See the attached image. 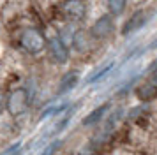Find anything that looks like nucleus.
<instances>
[{"label":"nucleus","instance_id":"f257e3e1","mask_svg":"<svg viewBox=\"0 0 157 155\" xmlns=\"http://www.w3.org/2000/svg\"><path fill=\"white\" fill-rule=\"evenodd\" d=\"M20 44L23 46L25 51L36 55V53H41L46 48V39L37 28H27L20 37Z\"/></svg>","mask_w":157,"mask_h":155},{"label":"nucleus","instance_id":"f03ea898","mask_svg":"<svg viewBox=\"0 0 157 155\" xmlns=\"http://www.w3.org/2000/svg\"><path fill=\"white\" fill-rule=\"evenodd\" d=\"M6 108L13 116H18L29 108V92L25 88H14L6 99Z\"/></svg>","mask_w":157,"mask_h":155},{"label":"nucleus","instance_id":"7ed1b4c3","mask_svg":"<svg viewBox=\"0 0 157 155\" xmlns=\"http://www.w3.org/2000/svg\"><path fill=\"white\" fill-rule=\"evenodd\" d=\"M46 49H48V58L53 63H65L69 60V49L58 37H53L50 42H46Z\"/></svg>","mask_w":157,"mask_h":155},{"label":"nucleus","instance_id":"20e7f679","mask_svg":"<svg viewBox=\"0 0 157 155\" xmlns=\"http://www.w3.org/2000/svg\"><path fill=\"white\" fill-rule=\"evenodd\" d=\"M111 32H113V18L108 16V14L106 16H101L99 20L92 25V28H90V34L95 39H106V37L111 35Z\"/></svg>","mask_w":157,"mask_h":155},{"label":"nucleus","instance_id":"39448f33","mask_svg":"<svg viewBox=\"0 0 157 155\" xmlns=\"http://www.w3.org/2000/svg\"><path fill=\"white\" fill-rule=\"evenodd\" d=\"M62 11H64L65 18H69L72 21H79L86 13L85 4L79 2V0H67L64 6H62Z\"/></svg>","mask_w":157,"mask_h":155},{"label":"nucleus","instance_id":"423d86ee","mask_svg":"<svg viewBox=\"0 0 157 155\" xmlns=\"http://www.w3.org/2000/svg\"><path fill=\"white\" fill-rule=\"evenodd\" d=\"M145 21H147V13H143V11H138V13L132 14V18H129V21L124 25L122 28V32L127 35V34H132L136 30H140V28L145 25Z\"/></svg>","mask_w":157,"mask_h":155},{"label":"nucleus","instance_id":"0eeeda50","mask_svg":"<svg viewBox=\"0 0 157 155\" xmlns=\"http://www.w3.org/2000/svg\"><path fill=\"white\" fill-rule=\"evenodd\" d=\"M90 39H92V34H90V30L86 32V30H78L76 34L72 35V48L76 49V51H86V49L90 48Z\"/></svg>","mask_w":157,"mask_h":155},{"label":"nucleus","instance_id":"6e6552de","mask_svg":"<svg viewBox=\"0 0 157 155\" xmlns=\"http://www.w3.org/2000/svg\"><path fill=\"white\" fill-rule=\"evenodd\" d=\"M78 79H79V72H78V70H71V72L64 74V76H62V79H60L58 92H60V93H64V92L74 88V86H76V83H78Z\"/></svg>","mask_w":157,"mask_h":155},{"label":"nucleus","instance_id":"1a4fd4ad","mask_svg":"<svg viewBox=\"0 0 157 155\" xmlns=\"http://www.w3.org/2000/svg\"><path fill=\"white\" fill-rule=\"evenodd\" d=\"M136 95L140 100H150V99H154L157 95V86H152V85H145L141 86L140 90L136 92Z\"/></svg>","mask_w":157,"mask_h":155},{"label":"nucleus","instance_id":"9d476101","mask_svg":"<svg viewBox=\"0 0 157 155\" xmlns=\"http://www.w3.org/2000/svg\"><path fill=\"white\" fill-rule=\"evenodd\" d=\"M125 6H127V0H109L108 2V9H109V14L111 16H118L125 11Z\"/></svg>","mask_w":157,"mask_h":155},{"label":"nucleus","instance_id":"9b49d317","mask_svg":"<svg viewBox=\"0 0 157 155\" xmlns=\"http://www.w3.org/2000/svg\"><path fill=\"white\" fill-rule=\"evenodd\" d=\"M104 111H106V106H102V108H99V109H95V111L85 120V125H90V123H94V122H97V120L104 115Z\"/></svg>","mask_w":157,"mask_h":155},{"label":"nucleus","instance_id":"f8f14e48","mask_svg":"<svg viewBox=\"0 0 157 155\" xmlns=\"http://www.w3.org/2000/svg\"><path fill=\"white\" fill-rule=\"evenodd\" d=\"M4 108H6V97H4V93L0 90V113L4 111Z\"/></svg>","mask_w":157,"mask_h":155}]
</instances>
